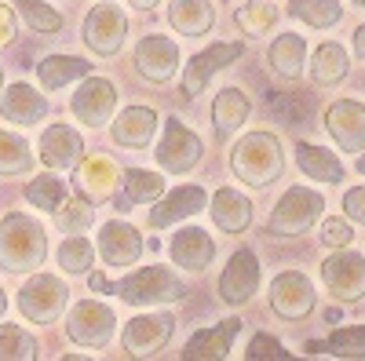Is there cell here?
I'll list each match as a JSON object with an SVG mask.
<instances>
[{"label":"cell","instance_id":"6da1fadb","mask_svg":"<svg viewBox=\"0 0 365 361\" xmlns=\"http://www.w3.org/2000/svg\"><path fill=\"white\" fill-rule=\"evenodd\" d=\"M44 256H48V241L37 219L11 212L0 223V266L8 274H29V270H37L44 263Z\"/></svg>","mask_w":365,"mask_h":361},{"label":"cell","instance_id":"7a4b0ae2","mask_svg":"<svg viewBox=\"0 0 365 361\" xmlns=\"http://www.w3.org/2000/svg\"><path fill=\"white\" fill-rule=\"evenodd\" d=\"M230 168H234V175H237L245 187L263 190V187L274 183V179H282V172H285L282 142L274 139L270 132H252V135H245V139L234 146Z\"/></svg>","mask_w":365,"mask_h":361},{"label":"cell","instance_id":"3957f363","mask_svg":"<svg viewBox=\"0 0 365 361\" xmlns=\"http://www.w3.org/2000/svg\"><path fill=\"white\" fill-rule=\"evenodd\" d=\"M106 292L120 295L132 307H154V303H179V299H187V285L168 266H143L135 274H128L125 281L110 285Z\"/></svg>","mask_w":365,"mask_h":361},{"label":"cell","instance_id":"277c9868","mask_svg":"<svg viewBox=\"0 0 365 361\" xmlns=\"http://www.w3.org/2000/svg\"><path fill=\"white\" fill-rule=\"evenodd\" d=\"M322 208H325V197L318 190H311V187H289L282 194V201L274 204L267 226H270L274 237H299V234H307L314 226V219L322 216Z\"/></svg>","mask_w":365,"mask_h":361},{"label":"cell","instance_id":"5b68a950","mask_svg":"<svg viewBox=\"0 0 365 361\" xmlns=\"http://www.w3.org/2000/svg\"><path fill=\"white\" fill-rule=\"evenodd\" d=\"M66 299H70V288L51 278V274H34L22 292H19V310L22 318H29L34 325H51L58 314L66 310Z\"/></svg>","mask_w":365,"mask_h":361},{"label":"cell","instance_id":"8992f818","mask_svg":"<svg viewBox=\"0 0 365 361\" xmlns=\"http://www.w3.org/2000/svg\"><path fill=\"white\" fill-rule=\"evenodd\" d=\"M322 285L340 303H358L365 295V256H358L351 248H340L336 256H329L322 263Z\"/></svg>","mask_w":365,"mask_h":361},{"label":"cell","instance_id":"52a82bcc","mask_svg":"<svg viewBox=\"0 0 365 361\" xmlns=\"http://www.w3.org/2000/svg\"><path fill=\"white\" fill-rule=\"evenodd\" d=\"M117 328V314L99 299H81L66 318V336L81 347H106Z\"/></svg>","mask_w":365,"mask_h":361},{"label":"cell","instance_id":"ba28073f","mask_svg":"<svg viewBox=\"0 0 365 361\" xmlns=\"http://www.w3.org/2000/svg\"><path fill=\"white\" fill-rule=\"evenodd\" d=\"M158 164L165 168V172H172V175H182V172H190L197 161H201V154H205V146H201V139L182 125L179 117H168L165 120V135H161V142H158Z\"/></svg>","mask_w":365,"mask_h":361},{"label":"cell","instance_id":"9c48e42d","mask_svg":"<svg viewBox=\"0 0 365 361\" xmlns=\"http://www.w3.org/2000/svg\"><path fill=\"white\" fill-rule=\"evenodd\" d=\"M125 33H128V19H125V11H120L113 0L96 4V8L88 11V19H84V44L96 51V55H103V58H110V55L120 51Z\"/></svg>","mask_w":365,"mask_h":361},{"label":"cell","instance_id":"30bf717a","mask_svg":"<svg viewBox=\"0 0 365 361\" xmlns=\"http://www.w3.org/2000/svg\"><path fill=\"white\" fill-rule=\"evenodd\" d=\"M314 285L307 274H299V270H282L278 278L270 281V307L278 318L285 321H299L314 310Z\"/></svg>","mask_w":365,"mask_h":361},{"label":"cell","instance_id":"8fae6325","mask_svg":"<svg viewBox=\"0 0 365 361\" xmlns=\"http://www.w3.org/2000/svg\"><path fill=\"white\" fill-rule=\"evenodd\" d=\"M175 333V318L172 314H139L125 325V333H120V343L132 357H154L168 347Z\"/></svg>","mask_w":365,"mask_h":361},{"label":"cell","instance_id":"7c38bea8","mask_svg":"<svg viewBox=\"0 0 365 361\" xmlns=\"http://www.w3.org/2000/svg\"><path fill=\"white\" fill-rule=\"evenodd\" d=\"M259 288V259L252 248H237L220 274V299L230 307H245Z\"/></svg>","mask_w":365,"mask_h":361},{"label":"cell","instance_id":"4fadbf2b","mask_svg":"<svg viewBox=\"0 0 365 361\" xmlns=\"http://www.w3.org/2000/svg\"><path fill=\"white\" fill-rule=\"evenodd\" d=\"M241 48L237 41H230V44H212V48H205V51H197L190 63H187V70H182V95L187 99H197L201 92H205V84L216 77L220 70H227L234 58H241Z\"/></svg>","mask_w":365,"mask_h":361},{"label":"cell","instance_id":"5bb4252c","mask_svg":"<svg viewBox=\"0 0 365 361\" xmlns=\"http://www.w3.org/2000/svg\"><path fill=\"white\" fill-rule=\"evenodd\" d=\"M73 113H77V120L81 125H88V128H103L106 120H110V113H113V106H117V88L106 80V77H91L88 73V80L73 92Z\"/></svg>","mask_w":365,"mask_h":361},{"label":"cell","instance_id":"9a60e30c","mask_svg":"<svg viewBox=\"0 0 365 361\" xmlns=\"http://www.w3.org/2000/svg\"><path fill=\"white\" fill-rule=\"evenodd\" d=\"M325 128L336 139L340 150L347 154H361L365 150V103L354 99H340L325 110Z\"/></svg>","mask_w":365,"mask_h":361},{"label":"cell","instance_id":"2e32d148","mask_svg":"<svg viewBox=\"0 0 365 361\" xmlns=\"http://www.w3.org/2000/svg\"><path fill=\"white\" fill-rule=\"evenodd\" d=\"M135 70L146 77V80H154V84H165L175 77L179 70V48L175 41L161 37V33H150L135 44Z\"/></svg>","mask_w":365,"mask_h":361},{"label":"cell","instance_id":"e0dca14e","mask_svg":"<svg viewBox=\"0 0 365 361\" xmlns=\"http://www.w3.org/2000/svg\"><path fill=\"white\" fill-rule=\"evenodd\" d=\"M48 99L37 92V88H29V84H11L0 92V117L8 120V125L15 128H29V125H37V120L48 117Z\"/></svg>","mask_w":365,"mask_h":361},{"label":"cell","instance_id":"ac0fdd59","mask_svg":"<svg viewBox=\"0 0 365 361\" xmlns=\"http://www.w3.org/2000/svg\"><path fill=\"white\" fill-rule=\"evenodd\" d=\"M168 256H172L175 266L190 270V274H201V270L216 259V245H212V237L201 226H182L168 241Z\"/></svg>","mask_w":365,"mask_h":361},{"label":"cell","instance_id":"d6986e66","mask_svg":"<svg viewBox=\"0 0 365 361\" xmlns=\"http://www.w3.org/2000/svg\"><path fill=\"white\" fill-rule=\"evenodd\" d=\"M84 157V139L77 128L70 125H51L41 135V161L51 172H63V168H77Z\"/></svg>","mask_w":365,"mask_h":361},{"label":"cell","instance_id":"ffe728a7","mask_svg":"<svg viewBox=\"0 0 365 361\" xmlns=\"http://www.w3.org/2000/svg\"><path fill=\"white\" fill-rule=\"evenodd\" d=\"M237 333H241V318H227L212 328H201V333H194L190 343L182 347V357L187 361H220V357L230 354Z\"/></svg>","mask_w":365,"mask_h":361},{"label":"cell","instance_id":"44dd1931","mask_svg":"<svg viewBox=\"0 0 365 361\" xmlns=\"http://www.w3.org/2000/svg\"><path fill=\"white\" fill-rule=\"evenodd\" d=\"M99 252L110 266H135L139 256H143V241H139V230L128 226V223H106L99 226Z\"/></svg>","mask_w":365,"mask_h":361},{"label":"cell","instance_id":"7402d4cb","mask_svg":"<svg viewBox=\"0 0 365 361\" xmlns=\"http://www.w3.org/2000/svg\"><path fill=\"white\" fill-rule=\"evenodd\" d=\"M205 201H208V197H205L201 187H175L168 197L158 201L154 212H150V226H158V230L175 226V223H182V219L197 216L201 208H205Z\"/></svg>","mask_w":365,"mask_h":361},{"label":"cell","instance_id":"603a6c76","mask_svg":"<svg viewBox=\"0 0 365 361\" xmlns=\"http://www.w3.org/2000/svg\"><path fill=\"white\" fill-rule=\"evenodd\" d=\"M154 128H158V113L150 106H128L113 120V142L125 146V150H139L154 139Z\"/></svg>","mask_w":365,"mask_h":361},{"label":"cell","instance_id":"cb8c5ba5","mask_svg":"<svg viewBox=\"0 0 365 361\" xmlns=\"http://www.w3.org/2000/svg\"><path fill=\"white\" fill-rule=\"evenodd\" d=\"M212 223H216L220 230H227V234H241L249 223H252V201L245 197V194H237V190H230V187H223V190H216V197H212Z\"/></svg>","mask_w":365,"mask_h":361},{"label":"cell","instance_id":"d4e9b609","mask_svg":"<svg viewBox=\"0 0 365 361\" xmlns=\"http://www.w3.org/2000/svg\"><path fill=\"white\" fill-rule=\"evenodd\" d=\"M117 164L110 161V157H103V154H96V157H81V164H77V190L88 197V201H99V197H110V190H113V183H117Z\"/></svg>","mask_w":365,"mask_h":361},{"label":"cell","instance_id":"484cf974","mask_svg":"<svg viewBox=\"0 0 365 361\" xmlns=\"http://www.w3.org/2000/svg\"><path fill=\"white\" fill-rule=\"evenodd\" d=\"M249 110H252V103L245 99V92H241V88H223V92L216 95V103H212V125H216V139L234 135V132L249 120Z\"/></svg>","mask_w":365,"mask_h":361},{"label":"cell","instance_id":"4316f807","mask_svg":"<svg viewBox=\"0 0 365 361\" xmlns=\"http://www.w3.org/2000/svg\"><path fill=\"white\" fill-rule=\"evenodd\" d=\"M168 22L182 37H205L212 29V22H216V11H212L208 0H172Z\"/></svg>","mask_w":365,"mask_h":361},{"label":"cell","instance_id":"83f0119b","mask_svg":"<svg viewBox=\"0 0 365 361\" xmlns=\"http://www.w3.org/2000/svg\"><path fill=\"white\" fill-rule=\"evenodd\" d=\"M296 164L307 179H318V183H340L344 179V164L332 150H322L314 142H296Z\"/></svg>","mask_w":365,"mask_h":361},{"label":"cell","instance_id":"f1b7e54d","mask_svg":"<svg viewBox=\"0 0 365 361\" xmlns=\"http://www.w3.org/2000/svg\"><path fill=\"white\" fill-rule=\"evenodd\" d=\"M91 63H84V58H73V55H48L44 63H37V77L44 84V92H58V88H66L81 77H88Z\"/></svg>","mask_w":365,"mask_h":361},{"label":"cell","instance_id":"f546056e","mask_svg":"<svg viewBox=\"0 0 365 361\" xmlns=\"http://www.w3.org/2000/svg\"><path fill=\"white\" fill-rule=\"evenodd\" d=\"M303 63H307V41H303L299 33H282L270 44V66H274L278 77L296 80L303 73Z\"/></svg>","mask_w":365,"mask_h":361},{"label":"cell","instance_id":"4dcf8cb0","mask_svg":"<svg viewBox=\"0 0 365 361\" xmlns=\"http://www.w3.org/2000/svg\"><path fill=\"white\" fill-rule=\"evenodd\" d=\"M347 70H351V63H347V51H344L340 44L325 41V44H318V48H314L311 80H314L318 88H332V84H340V80L347 77Z\"/></svg>","mask_w":365,"mask_h":361},{"label":"cell","instance_id":"1f68e13d","mask_svg":"<svg viewBox=\"0 0 365 361\" xmlns=\"http://www.w3.org/2000/svg\"><path fill=\"white\" fill-rule=\"evenodd\" d=\"M267 113L278 117L282 125H303V120H311V113H314V95L311 92H270Z\"/></svg>","mask_w":365,"mask_h":361},{"label":"cell","instance_id":"d6a6232c","mask_svg":"<svg viewBox=\"0 0 365 361\" xmlns=\"http://www.w3.org/2000/svg\"><path fill=\"white\" fill-rule=\"evenodd\" d=\"M332 354V357H365V328L351 325V328H336L325 343H307V354Z\"/></svg>","mask_w":365,"mask_h":361},{"label":"cell","instance_id":"836d02e7","mask_svg":"<svg viewBox=\"0 0 365 361\" xmlns=\"http://www.w3.org/2000/svg\"><path fill=\"white\" fill-rule=\"evenodd\" d=\"M34 172V150L22 135L0 132V175H29Z\"/></svg>","mask_w":365,"mask_h":361},{"label":"cell","instance_id":"e575fe53","mask_svg":"<svg viewBox=\"0 0 365 361\" xmlns=\"http://www.w3.org/2000/svg\"><path fill=\"white\" fill-rule=\"evenodd\" d=\"M289 15L314 29H329L344 19V8L336 0H289Z\"/></svg>","mask_w":365,"mask_h":361},{"label":"cell","instance_id":"d590c367","mask_svg":"<svg viewBox=\"0 0 365 361\" xmlns=\"http://www.w3.org/2000/svg\"><path fill=\"white\" fill-rule=\"evenodd\" d=\"M125 197H128V204L161 201L165 197V179L158 172H146V168H128L125 172Z\"/></svg>","mask_w":365,"mask_h":361},{"label":"cell","instance_id":"8d00e7d4","mask_svg":"<svg viewBox=\"0 0 365 361\" xmlns=\"http://www.w3.org/2000/svg\"><path fill=\"white\" fill-rule=\"evenodd\" d=\"M26 201L34 208H44V212H58V208L70 201L66 197V183L55 179V175H41V179H34V183L26 187Z\"/></svg>","mask_w":365,"mask_h":361},{"label":"cell","instance_id":"74e56055","mask_svg":"<svg viewBox=\"0 0 365 361\" xmlns=\"http://www.w3.org/2000/svg\"><path fill=\"white\" fill-rule=\"evenodd\" d=\"M37 340L22 333V325H0V361H34Z\"/></svg>","mask_w":365,"mask_h":361},{"label":"cell","instance_id":"f35d334b","mask_svg":"<svg viewBox=\"0 0 365 361\" xmlns=\"http://www.w3.org/2000/svg\"><path fill=\"white\" fill-rule=\"evenodd\" d=\"M234 22L241 26V33H249V37H263L267 29L278 22V8L267 4V0H256V4H241L234 11Z\"/></svg>","mask_w":365,"mask_h":361},{"label":"cell","instance_id":"ab89813d","mask_svg":"<svg viewBox=\"0 0 365 361\" xmlns=\"http://www.w3.org/2000/svg\"><path fill=\"white\" fill-rule=\"evenodd\" d=\"M91 259H96V248H91V241L81 237V234H70L63 245H58V266H63L66 274H84V270H91Z\"/></svg>","mask_w":365,"mask_h":361},{"label":"cell","instance_id":"60d3db41","mask_svg":"<svg viewBox=\"0 0 365 361\" xmlns=\"http://www.w3.org/2000/svg\"><path fill=\"white\" fill-rule=\"evenodd\" d=\"M15 8L22 11L26 26L37 29V33H58V29H63V15L51 4H44V0H15Z\"/></svg>","mask_w":365,"mask_h":361},{"label":"cell","instance_id":"b9f144b4","mask_svg":"<svg viewBox=\"0 0 365 361\" xmlns=\"http://www.w3.org/2000/svg\"><path fill=\"white\" fill-rule=\"evenodd\" d=\"M91 219H96V208H91L84 197H77V201H66V204L55 212V223H58V230H66V234H84V230L91 226Z\"/></svg>","mask_w":365,"mask_h":361},{"label":"cell","instance_id":"7bdbcfd3","mask_svg":"<svg viewBox=\"0 0 365 361\" xmlns=\"http://www.w3.org/2000/svg\"><path fill=\"white\" fill-rule=\"evenodd\" d=\"M249 357H252V361H282V357H289V350L274 340V336L256 333V336L249 340Z\"/></svg>","mask_w":365,"mask_h":361},{"label":"cell","instance_id":"ee69618b","mask_svg":"<svg viewBox=\"0 0 365 361\" xmlns=\"http://www.w3.org/2000/svg\"><path fill=\"white\" fill-rule=\"evenodd\" d=\"M351 241H354V230H351L347 219H325V223H322V245H329V248H347Z\"/></svg>","mask_w":365,"mask_h":361},{"label":"cell","instance_id":"f6af8a7d","mask_svg":"<svg viewBox=\"0 0 365 361\" xmlns=\"http://www.w3.org/2000/svg\"><path fill=\"white\" fill-rule=\"evenodd\" d=\"M344 212L351 223H365V187H354L344 194Z\"/></svg>","mask_w":365,"mask_h":361},{"label":"cell","instance_id":"bcb514c9","mask_svg":"<svg viewBox=\"0 0 365 361\" xmlns=\"http://www.w3.org/2000/svg\"><path fill=\"white\" fill-rule=\"evenodd\" d=\"M15 29H19V26H15V15H11L4 4H0V48L15 41Z\"/></svg>","mask_w":365,"mask_h":361},{"label":"cell","instance_id":"7dc6e473","mask_svg":"<svg viewBox=\"0 0 365 361\" xmlns=\"http://www.w3.org/2000/svg\"><path fill=\"white\" fill-rule=\"evenodd\" d=\"M354 55H358V58H365V26H358V29H354Z\"/></svg>","mask_w":365,"mask_h":361},{"label":"cell","instance_id":"c3c4849f","mask_svg":"<svg viewBox=\"0 0 365 361\" xmlns=\"http://www.w3.org/2000/svg\"><path fill=\"white\" fill-rule=\"evenodd\" d=\"M88 281H91V288H96V292H106V288H110V281H106V274H91Z\"/></svg>","mask_w":365,"mask_h":361},{"label":"cell","instance_id":"681fc988","mask_svg":"<svg viewBox=\"0 0 365 361\" xmlns=\"http://www.w3.org/2000/svg\"><path fill=\"white\" fill-rule=\"evenodd\" d=\"M128 4H132L135 11H150L154 4H161V0H128Z\"/></svg>","mask_w":365,"mask_h":361},{"label":"cell","instance_id":"f907efd6","mask_svg":"<svg viewBox=\"0 0 365 361\" xmlns=\"http://www.w3.org/2000/svg\"><path fill=\"white\" fill-rule=\"evenodd\" d=\"M4 310H8V295H4V288H0V318H4Z\"/></svg>","mask_w":365,"mask_h":361},{"label":"cell","instance_id":"816d5d0a","mask_svg":"<svg viewBox=\"0 0 365 361\" xmlns=\"http://www.w3.org/2000/svg\"><path fill=\"white\" fill-rule=\"evenodd\" d=\"M358 172H361V175H365V154H361V157H358Z\"/></svg>","mask_w":365,"mask_h":361},{"label":"cell","instance_id":"f5cc1de1","mask_svg":"<svg viewBox=\"0 0 365 361\" xmlns=\"http://www.w3.org/2000/svg\"><path fill=\"white\" fill-rule=\"evenodd\" d=\"M0 92H4V73H0Z\"/></svg>","mask_w":365,"mask_h":361},{"label":"cell","instance_id":"db71d44e","mask_svg":"<svg viewBox=\"0 0 365 361\" xmlns=\"http://www.w3.org/2000/svg\"><path fill=\"white\" fill-rule=\"evenodd\" d=\"M354 4H358V8H365V0H354Z\"/></svg>","mask_w":365,"mask_h":361}]
</instances>
